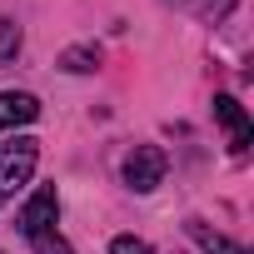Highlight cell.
Masks as SVG:
<instances>
[{
	"instance_id": "obj_1",
	"label": "cell",
	"mask_w": 254,
	"mask_h": 254,
	"mask_svg": "<svg viewBox=\"0 0 254 254\" xmlns=\"http://www.w3.org/2000/svg\"><path fill=\"white\" fill-rule=\"evenodd\" d=\"M35 160H40V140H30V135H15L0 145V204H10L15 190L35 175Z\"/></svg>"
},
{
	"instance_id": "obj_3",
	"label": "cell",
	"mask_w": 254,
	"mask_h": 254,
	"mask_svg": "<svg viewBox=\"0 0 254 254\" xmlns=\"http://www.w3.org/2000/svg\"><path fill=\"white\" fill-rule=\"evenodd\" d=\"M55 219H60V194H55V185H40V190L30 194V204L20 209V234H25V239L50 234Z\"/></svg>"
},
{
	"instance_id": "obj_6",
	"label": "cell",
	"mask_w": 254,
	"mask_h": 254,
	"mask_svg": "<svg viewBox=\"0 0 254 254\" xmlns=\"http://www.w3.org/2000/svg\"><path fill=\"white\" fill-rule=\"evenodd\" d=\"M190 234H194V244H199L204 254H249L244 244H234V239H224V234H214L209 224H190Z\"/></svg>"
},
{
	"instance_id": "obj_7",
	"label": "cell",
	"mask_w": 254,
	"mask_h": 254,
	"mask_svg": "<svg viewBox=\"0 0 254 254\" xmlns=\"http://www.w3.org/2000/svg\"><path fill=\"white\" fill-rule=\"evenodd\" d=\"M60 65H65L70 75H90V70L100 65V50H95V45H70V50L60 55Z\"/></svg>"
},
{
	"instance_id": "obj_2",
	"label": "cell",
	"mask_w": 254,
	"mask_h": 254,
	"mask_svg": "<svg viewBox=\"0 0 254 254\" xmlns=\"http://www.w3.org/2000/svg\"><path fill=\"white\" fill-rule=\"evenodd\" d=\"M165 170H170V160H165L160 145H135L130 155H125V185H130L135 194H150L165 180Z\"/></svg>"
},
{
	"instance_id": "obj_9",
	"label": "cell",
	"mask_w": 254,
	"mask_h": 254,
	"mask_svg": "<svg viewBox=\"0 0 254 254\" xmlns=\"http://www.w3.org/2000/svg\"><path fill=\"white\" fill-rule=\"evenodd\" d=\"M110 254H155L145 239H135V234H115L110 239Z\"/></svg>"
},
{
	"instance_id": "obj_5",
	"label": "cell",
	"mask_w": 254,
	"mask_h": 254,
	"mask_svg": "<svg viewBox=\"0 0 254 254\" xmlns=\"http://www.w3.org/2000/svg\"><path fill=\"white\" fill-rule=\"evenodd\" d=\"M40 115V100L25 90H0V130H15V125H30Z\"/></svg>"
},
{
	"instance_id": "obj_8",
	"label": "cell",
	"mask_w": 254,
	"mask_h": 254,
	"mask_svg": "<svg viewBox=\"0 0 254 254\" xmlns=\"http://www.w3.org/2000/svg\"><path fill=\"white\" fill-rule=\"evenodd\" d=\"M20 45H25L20 25H15V20H0V65H5V60H15V55H20Z\"/></svg>"
},
{
	"instance_id": "obj_4",
	"label": "cell",
	"mask_w": 254,
	"mask_h": 254,
	"mask_svg": "<svg viewBox=\"0 0 254 254\" xmlns=\"http://www.w3.org/2000/svg\"><path fill=\"white\" fill-rule=\"evenodd\" d=\"M214 120H219L224 130H229V150H234V155H244V150H249V140H254L244 105H239L234 95H214Z\"/></svg>"
},
{
	"instance_id": "obj_10",
	"label": "cell",
	"mask_w": 254,
	"mask_h": 254,
	"mask_svg": "<svg viewBox=\"0 0 254 254\" xmlns=\"http://www.w3.org/2000/svg\"><path fill=\"white\" fill-rule=\"evenodd\" d=\"M30 244H35V254H75V249H70V244H65L55 229H50V234H35Z\"/></svg>"
}]
</instances>
